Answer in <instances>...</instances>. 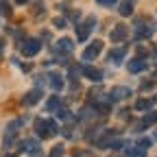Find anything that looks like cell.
Wrapping results in <instances>:
<instances>
[{
  "mask_svg": "<svg viewBox=\"0 0 157 157\" xmlns=\"http://www.w3.org/2000/svg\"><path fill=\"white\" fill-rule=\"evenodd\" d=\"M35 131L39 137H52L59 133V124L52 120V118H37L35 120Z\"/></svg>",
  "mask_w": 157,
  "mask_h": 157,
  "instance_id": "obj_1",
  "label": "cell"
},
{
  "mask_svg": "<svg viewBox=\"0 0 157 157\" xmlns=\"http://www.w3.org/2000/svg\"><path fill=\"white\" fill-rule=\"evenodd\" d=\"M42 101V90L39 87H35V90H31L29 94H26V98H24V105H35V103H39Z\"/></svg>",
  "mask_w": 157,
  "mask_h": 157,
  "instance_id": "obj_13",
  "label": "cell"
},
{
  "mask_svg": "<svg viewBox=\"0 0 157 157\" xmlns=\"http://www.w3.org/2000/svg\"><path fill=\"white\" fill-rule=\"evenodd\" d=\"M48 78H50V87H52L55 92H59V90L63 87V81H61V76H59V74H50Z\"/></svg>",
  "mask_w": 157,
  "mask_h": 157,
  "instance_id": "obj_18",
  "label": "cell"
},
{
  "mask_svg": "<svg viewBox=\"0 0 157 157\" xmlns=\"http://www.w3.org/2000/svg\"><path fill=\"white\" fill-rule=\"evenodd\" d=\"M72 48H74V44H72V39H68V37L59 39V42L52 46L55 55H68V52H72Z\"/></svg>",
  "mask_w": 157,
  "mask_h": 157,
  "instance_id": "obj_6",
  "label": "cell"
},
{
  "mask_svg": "<svg viewBox=\"0 0 157 157\" xmlns=\"http://www.w3.org/2000/svg\"><path fill=\"white\" fill-rule=\"evenodd\" d=\"M155 105V98H137V103H135V109L137 111H146Z\"/></svg>",
  "mask_w": 157,
  "mask_h": 157,
  "instance_id": "obj_15",
  "label": "cell"
},
{
  "mask_svg": "<svg viewBox=\"0 0 157 157\" xmlns=\"http://www.w3.org/2000/svg\"><path fill=\"white\" fill-rule=\"evenodd\" d=\"M129 72H133V74H137V72H144L146 70V61L144 59H140V57H135V59H131L129 61Z\"/></svg>",
  "mask_w": 157,
  "mask_h": 157,
  "instance_id": "obj_9",
  "label": "cell"
},
{
  "mask_svg": "<svg viewBox=\"0 0 157 157\" xmlns=\"http://www.w3.org/2000/svg\"><path fill=\"white\" fill-rule=\"evenodd\" d=\"M22 129V120H13L7 124V131H5V146H9L13 142V137L17 135V131Z\"/></svg>",
  "mask_w": 157,
  "mask_h": 157,
  "instance_id": "obj_5",
  "label": "cell"
},
{
  "mask_svg": "<svg viewBox=\"0 0 157 157\" xmlns=\"http://www.w3.org/2000/svg\"><path fill=\"white\" fill-rule=\"evenodd\" d=\"M55 26L57 29H66V20L63 17H55Z\"/></svg>",
  "mask_w": 157,
  "mask_h": 157,
  "instance_id": "obj_27",
  "label": "cell"
},
{
  "mask_svg": "<svg viewBox=\"0 0 157 157\" xmlns=\"http://www.w3.org/2000/svg\"><path fill=\"white\" fill-rule=\"evenodd\" d=\"M124 55H127V46L124 48H116V50H111L109 55H107V59L111 63H120L122 59H124Z\"/></svg>",
  "mask_w": 157,
  "mask_h": 157,
  "instance_id": "obj_12",
  "label": "cell"
},
{
  "mask_svg": "<svg viewBox=\"0 0 157 157\" xmlns=\"http://www.w3.org/2000/svg\"><path fill=\"white\" fill-rule=\"evenodd\" d=\"M153 87V81H146V83H142V90H151Z\"/></svg>",
  "mask_w": 157,
  "mask_h": 157,
  "instance_id": "obj_28",
  "label": "cell"
},
{
  "mask_svg": "<svg viewBox=\"0 0 157 157\" xmlns=\"http://www.w3.org/2000/svg\"><path fill=\"white\" fill-rule=\"evenodd\" d=\"M153 33H155V26H153V24H148V26H142V24H140V26L135 29V39H146V37H151Z\"/></svg>",
  "mask_w": 157,
  "mask_h": 157,
  "instance_id": "obj_11",
  "label": "cell"
},
{
  "mask_svg": "<svg viewBox=\"0 0 157 157\" xmlns=\"http://www.w3.org/2000/svg\"><path fill=\"white\" fill-rule=\"evenodd\" d=\"M137 146H140V148H144V151H146V148L151 146V140H148V137H140V140H137Z\"/></svg>",
  "mask_w": 157,
  "mask_h": 157,
  "instance_id": "obj_25",
  "label": "cell"
},
{
  "mask_svg": "<svg viewBox=\"0 0 157 157\" xmlns=\"http://www.w3.org/2000/svg\"><path fill=\"white\" fill-rule=\"evenodd\" d=\"M129 94H131V90H129V87L118 85V87H113V90L109 92V101H122V98H127Z\"/></svg>",
  "mask_w": 157,
  "mask_h": 157,
  "instance_id": "obj_8",
  "label": "cell"
},
{
  "mask_svg": "<svg viewBox=\"0 0 157 157\" xmlns=\"http://www.w3.org/2000/svg\"><path fill=\"white\" fill-rule=\"evenodd\" d=\"M155 140H157V133H155Z\"/></svg>",
  "mask_w": 157,
  "mask_h": 157,
  "instance_id": "obj_32",
  "label": "cell"
},
{
  "mask_svg": "<svg viewBox=\"0 0 157 157\" xmlns=\"http://www.w3.org/2000/svg\"><path fill=\"white\" fill-rule=\"evenodd\" d=\"M20 50H22L24 57H35L42 50V44H39V39H26V42L20 44Z\"/></svg>",
  "mask_w": 157,
  "mask_h": 157,
  "instance_id": "obj_3",
  "label": "cell"
},
{
  "mask_svg": "<svg viewBox=\"0 0 157 157\" xmlns=\"http://www.w3.org/2000/svg\"><path fill=\"white\" fill-rule=\"evenodd\" d=\"M144 155H146V151L140 148V146H137V148H129V151L124 153V157H144Z\"/></svg>",
  "mask_w": 157,
  "mask_h": 157,
  "instance_id": "obj_20",
  "label": "cell"
},
{
  "mask_svg": "<svg viewBox=\"0 0 157 157\" xmlns=\"http://www.w3.org/2000/svg\"><path fill=\"white\" fill-rule=\"evenodd\" d=\"M17 148L20 151H35V148H39V144L35 140H22V142L17 144Z\"/></svg>",
  "mask_w": 157,
  "mask_h": 157,
  "instance_id": "obj_17",
  "label": "cell"
},
{
  "mask_svg": "<svg viewBox=\"0 0 157 157\" xmlns=\"http://www.w3.org/2000/svg\"><path fill=\"white\" fill-rule=\"evenodd\" d=\"M63 153H66V148H63L61 144H57V146L50 151V155H48V157H63Z\"/></svg>",
  "mask_w": 157,
  "mask_h": 157,
  "instance_id": "obj_22",
  "label": "cell"
},
{
  "mask_svg": "<svg viewBox=\"0 0 157 157\" xmlns=\"http://www.w3.org/2000/svg\"><path fill=\"white\" fill-rule=\"evenodd\" d=\"M94 24H96V17H87L85 22H81L76 26V37L81 39V42H85V39L90 37V33L94 31Z\"/></svg>",
  "mask_w": 157,
  "mask_h": 157,
  "instance_id": "obj_2",
  "label": "cell"
},
{
  "mask_svg": "<svg viewBox=\"0 0 157 157\" xmlns=\"http://www.w3.org/2000/svg\"><path fill=\"white\" fill-rule=\"evenodd\" d=\"M59 107H61V98H59V96H52V98H50V101L46 103V109H48V111H52V109L57 111Z\"/></svg>",
  "mask_w": 157,
  "mask_h": 157,
  "instance_id": "obj_19",
  "label": "cell"
},
{
  "mask_svg": "<svg viewBox=\"0 0 157 157\" xmlns=\"http://www.w3.org/2000/svg\"><path fill=\"white\" fill-rule=\"evenodd\" d=\"M157 122V111H151V113H146L144 118H142V122L137 124V129H146V127H151V124H155Z\"/></svg>",
  "mask_w": 157,
  "mask_h": 157,
  "instance_id": "obj_14",
  "label": "cell"
},
{
  "mask_svg": "<svg viewBox=\"0 0 157 157\" xmlns=\"http://www.w3.org/2000/svg\"><path fill=\"white\" fill-rule=\"evenodd\" d=\"M101 50H103V42H101V39H94V42L83 50V59H85V61H92V59L98 57V52H101Z\"/></svg>",
  "mask_w": 157,
  "mask_h": 157,
  "instance_id": "obj_4",
  "label": "cell"
},
{
  "mask_svg": "<svg viewBox=\"0 0 157 157\" xmlns=\"http://www.w3.org/2000/svg\"><path fill=\"white\" fill-rule=\"evenodd\" d=\"M33 15H37V17L44 15V5H42V2H35V5H33Z\"/></svg>",
  "mask_w": 157,
  "mask_h": 157,
  "instance_id": "obj_23",
  "label": "cell"
},
{
  "mask_svg": "<svg viewBox=\"0 0 157 157\" xmlns=\"http://www.w3.org/2000/svg\"><path fill=\"white\" fill-rule=\"evenodd\" d=\"M155 76H157V70H155Z\"/></svg>",
  "mask_w": 157,
  "mask_h": 157,
  "instance_id": "obj_33",
  "label": "cell"
},
{
  "mask_svg": "<svg viewBox=\"0 0 157 157\" xmlns=\"http://www.w3.org/2000/svg\"><path fill=\"white\" fill-rule=\"evenodd\" d=\"M57 116L61 118V120H68V118H70V111H68L66 107H59V109H57Z\"/></svg>",
  "mask_w": 157,
  "mask_h": 157,
  "instance_id": "obj_24",
  "label": "cell"
},
{
  "mask_svg": "<svg viewBox=\"0 0 157 157\" xmlns=\"http://www.w3.org/2000/svg\"><path fill=\"white\" fill-rule=\"evenodd\" d=\"M2 52H5V42L0 39V55H2Z\"/></svg>",
  "mask_w": 157,
  "mask_h": 157,
  "instance_id": "obj_29",
  "label": "cell"
},
{
  "mask_svg": "<svg viewBox=\"0 0 157 157\" xmlns=\"http://www.w3.org/2000/svg\"><path fill=\"white\" fill-rule=\"evenodd\" d=\"M96 2H98V5H103V7H113L118 0H96Z\"/></svg>",
  "mask_w": 157,
  "mask_h": 157,
  "instance_id": "obj_26",
  "label": "cell"
},
{
  "mask_svg": "<svg viewBox=\"0 0 157 157\" xmlns=\"http://www.w3.org/2000/svg\"><path fill=\"white\" fill-rule=\"evenodd\" d=\"M83 74L90 78V81H94V83L103 81V70H98V68H92V66H87V68H83Z\"/></svg>",
  "mask_w": 157,
  "mask_h": 157,
  "instance_id": "obj_10",
  "label": "cell"
},
{
  "mask_svg": "<svg viewBox=\"0 0 157 157\" xmlns=\"http://www.w3.org/2000/svg\"><path fill=\"white\" fill-rule=\"evenodd\" d=\"M127 35H129L127 26H124V24H118V26L111 31V35H109V37H111V42H116V44H118V42H124Z\"/></svg>",
  "mask_w": 157,
  "mask_h": 157,
  "instance_id": "obj_7",
  "label": "cell"
},
{
  "mask_svg": "<svg viewBox=\"0 0 157 157\" xmlns=\"http://www.w3.org/2000/svg\"><path fill=\"white\" fill-rule=\"evenodd\" d=\"M15 2H17V5H24V2H29V0H15Z\"/></svg>",
  "mask_w": 157,
  "mask_h": 157,
  "instance_id": "obj_30",
  "label": "cell"
},
{
  "mask_svg": "<svg viewBox=\"0 0 157 157\" xmlns=\"http://www.w3.org/2000/svg\"><path fill=\"white\" fill-rule=\"evenodd\" d=\"M0 15H11V5L7 0H0Z\"/></svg>",
  "mask_w": 157,
  "mask_h": 157,
  "instance_id": "obj_21",
  "label": "cell"
},
{
  "mask_svg": "<svg viewBox=\"0 0 157 157\" xmlns=\"http://www.w3.org/2000/svg\"><path fill=\"white\" fill-rule=\"evenodd\" d=\"M7 157H15V155H7Z\"/></svg>",
  "mask_w": 157,
  "mask_h": 157,
  "instance_id": "obj_31",
  "label": "cell"
},
{
  "mask_svg": "<svg viewBox=\"0 0 157 157\" xmlns=\"http://www.w3.org/2000/svg\"><path fill=\"white\" fill-rule=\"evenodd\" d=\"M133 7H135L133 0H122V2H120V9H118V11H120V15L129 17V15L133 13Z\"/></svg>",
  "mask_w": 157,
  "mask_h": 157,
  "instance_id": "obj_16",
  "label": "cell"
}]
</instances>
